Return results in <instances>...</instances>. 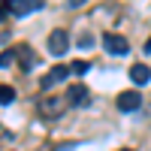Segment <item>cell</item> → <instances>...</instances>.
<instances>
[{
  "instance_id": "6da1fadb",
  "label": "cell",
  "mask_w": 151,
  "mask_h": 151,
  "mask_svg": "<svg viewBox=\"0 0 151 151\" xmlns=\"http://www.w3.org/2000/svg\"><path fill=\"white\" fill-rule=\"evenodd\" d=\"M67 94H45L40 103H36V112H40V118H45V121H55V118H60L67 112Z\"/></svg>"
},
{
  "instance_id": "7a4b0ae2",
  "label": "cell",
  "mask_w": 151,
  "mask_h": 151,
  "mask_svg": "<svg viewBox=\"0 0 151 151\" xmlns=\"http://www.w3.org/2000/svg\"><path fill=\"white\" fill-rule=\"evenodd\" d=\"M3 6H6V12H12L15 18H24V15H30V12L42 9V0H3Z\"/></svg>"
},
{
  "instance_id": "3957f363",
  "label": "cell",
  "mask_w": 151,
  "mask_h": 151,
  "mask_svg": "<svg viewBox=\"0 0 151 151\" xmlns=\"http://www.w3.org/2000/svg\"><path fill=\"white\" fill-rule=\"evenodd\" d=\"M67 48H70V33L64 27H58V30L48 33V55L60 58V55H67Z\"/></svg>"
},
{
  "instance_id": "277c9868",
  "label": "cell",
  "mask_w": 151,
  "mask_h": 151,
  "mask_svg": "<svg viewBox=\"0 0 151 151\" xmlns=\"http://www.w3.org/2000/svg\"><path fill=\"white\" fill-rule=\"evenodd\" d=\"M103 48H106L109 55H118V58H121V55L130 52V42L124 40L121 33H106V36H103Z\"/></svg>"
},
{
  "instance_id": "5b68a950",
  "label": "cell",
  "mask_w": 151,
  "mask_h": 151,
  "mask_svg": "<svg viewBox=\"0 0 151 151\" xmlns=\"http://www.w3.org/2000/svg\"><path fill=\"white\" fill-rule=\"evenodd\" d=\"M67 76H70V67L58 64V67H52V70H48V73L42 76V79H40V88H42V91H52V88H55L58 82H64Z\"/></svg>"
},
{
  "instance_id": "8992f818",
  "label": "cell",
  "mask_w": 151,
  "mask_h": 151,
  "mask_svg": "<svg viewBox=\"0 0 151 151\" xmlns=\"http://www.w3.org/2000/svg\"><path fill=\"white\" fill-rule=\"evenodd\" d=\"M15 60H18V64H21V70L24 73H30L33 70V64H36V55H33V48L30 45H15Z\"/></svg>"
},
{
  "instance_id": "52a82bcc",
  "label": "cell",
  "mask_w": 151,
  "mask_h": 151,
  "mask_svg": "<svg viewBox=\"0 0 151 151\" xmlns=\"http://www.w3.org/2000/svg\"><path fill=\"white\" fill-rule=\"evenodd\" d=\"M139 106H142V94H136V91L118 94V109L121 112H133V109H139Z\"/></svg>"
},
{
  "instance_id": "ba28073f",
  "label": "cell",
  "mask_w": 151,
  "mask_h": 151,
  "mask_svg": "<svg viewBox=\"0 0 151 151\" xmlns=\"http://www.w3.org/2000/svg\"><path fill=\"white\" fill-rule=\"evenodd\" d=\"M67 103H70V106H82V103H88V88H85V85H73L70 91H67Z\"/></svg>"
},
{
  "instance_id": "9c48e42d",
  "label": "cell",
  "mask_w": 151,
  "mask_h": 151,
  "mask_svg": "<svg viewBox=\"0 0 151 151\" xmlns=\"http://www.w3.org/2000/svg\"><path fill=\"white\" fill-rule=\"evenodd\" d=\"M130 79H133V85H148L151 82V70L145 64H133L130 67Z\"/></svg>"
},
{
  "instance_id": "30bf717a",
  "label": "cell",
  "mask_w": 151,
  "mask_h": 151,
  "mask_svg": "<svg viewBox=\"0 0 151 151\" xmlns=\"http://www.w3.org/2000/svg\"><path fill=\"white\" fill-rule=\"evenodd\" d=\"M15 100V88L12 85H0V106H9Z\"/></svg>"
},
{
  "instance_id": "8fae6325",
  "label": "cell",
  "mask_w": 151,
  "mask_h": 151,
  "mask_svg": "<svg viewBox=\"0 0 151 151\" xmlns=\"http://www.w3.org/2000/svg\"><path fill=\"white\" fill-rule=\"evenodd\" d=\"M88 70H91L88 60H73V64H70V73H76V76H85Z\"/></svg>"
},
{
  "instance_id": "7c38bea8",
  "label": "cell",
  "mask_w": 151,
  "mask_h": 151,
  "mask_svg": "<svg viewBox=\"0 0 151 151\" xmlns=\"http://www.w3.org/2000/svg\"><path fill=\"white\" fill-rule=\"evenodd\" d=\"M12 60H15V48H9V52H0V67H9Z\"/></svg>"
},
{
  "instance_id": "4fadbf2b",
  "label": "cell",
  "mask_w": 151,
  "mask_h": 151,
  "mask_svg": "<svg viewBox=\"0 0 151 151\" xmlns=\"http://www.w3.org/2000/svg\"><path fill=\"white\" fill-rule=\"evenodd\" d=\"M91 45H94V33H88V30H85V33L79 36V48H91Z\"/></svg>"
},
{
  "instance_id": "5bb4252c",
  "label": "cell",
  "mask_w": 151,
  "mask_h": 151,
  "mask_svg": "<svg viewBox=\"0 0 151 151\" xmlns=\"http://www.w3.org/2000/svg\"><path fill=\"white\" fill-rule=\"evenodd\" d=\"M3 18H6V6L0 3V21H3Z\"/></svg>"
},
{
  "instance_id": "9a60e30c",
  "label": "cell",
  "mask_w": 151,
  "mask_h": 151,
  "mask_svg": "<svg viewBox=\"0 0 151 151\" xmlns=\"http://www.w3.org/2000/svg\"><path fill=\"white\" fill-rule=\"evenodd\" d=\"M82 3H85V0H70V6H73V9H76V6H82Z\"/></svg>"
},
{
  "instance_id": "2e32d148",
  "label": "cell",
  "mask_w": 151,
  "mask_h": 151,
  "mask_svg": "<svg viewBox=\"0 0 151 151\" xmlns=\"http://www.w3.org/2000/svg\"><path fill=\"white\" fill-rule=\"evenodd\" d=\"M145 55H151V36H148V42H145Z\"/></svg>"
},
{
  "instance_id": "e0dca14e",
  "label": "cell",
  "mask_w": 151,
  "mask_h": 151,
  "mask_svg": "<svg viewBox=\"0 0 151 151\" xmlns=\"http://www.w3.org/2000/svg\"><path fill=\"white\" fill-rule=\"evenodd\" d=\"M121 151H133V148H121Z\"/></svg>"
}]
</instances>
